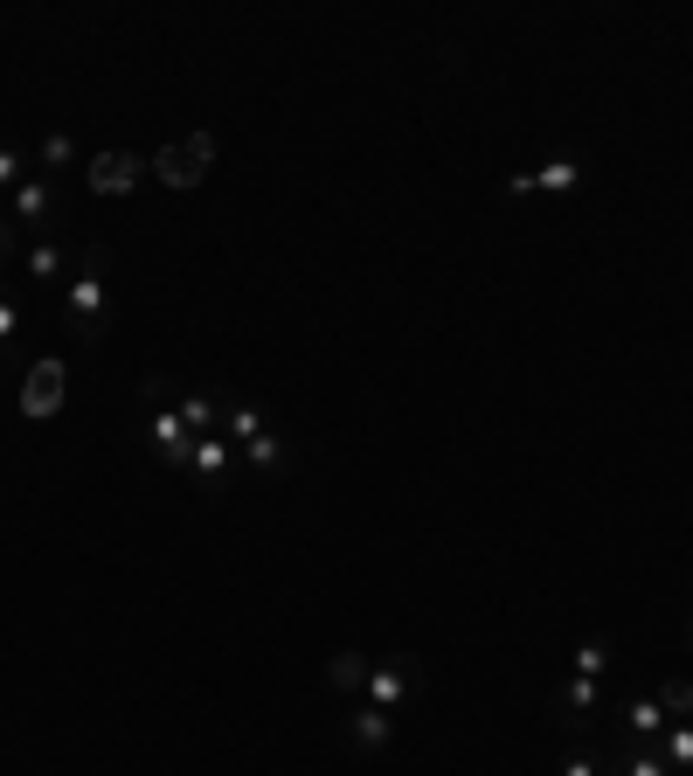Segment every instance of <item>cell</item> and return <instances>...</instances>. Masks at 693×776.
<instances>
[{
  "label": "cell",
  "mask_w": 693,
  "mask_h": 776,
  "mask_svg": "<svg viewBox=\"0 0 693 776\" xmlns=\"http://www.w3.org/2000/svg\"><path fill=\"white\" fill-rule=\"evenodd\" d=\"M104 271H111V250H104V243H90V250H84V271L77 278H70V306H63V319H70V333H77L84 340V347H98V340H104Z\"/></svg>",
  "instance_id": "1"
},
{
  "label": "cell",
  "mask_w": 693,
  "mask_h": 776,
  "mask_svg": "<svg viewBox=\"0 0 693 776\" xmlns=\"http://www.w3.org/2000/svg\"><path fill=\"white\" fill-rule=\"evenodd\" d=\"M209 160H215V139H209V132H195V139L160 146V153L146 160V167H153V181H160V187H201Z\"/></svg>",
  "instance_id": "2"
},
{
  "label": "cell",
  "mask_w": 693,
  "mask_h": 776,
  "mask_svg": "<svg viewBox=\"0 0 693 776\" xmlns=\"http://www.w3.org/2000/svg\"><path fill=\"white\" fill-rule=\"evenodd\" d=\"M417 693H423V658L417 652H396V658H382V666L368 673V700L388 707V714H396L403 700H417Z\"/></svg>",
  "instance_id": "3"
},
{
  "label": "cell",
  "mask_w": 693,
  "mask_h": 776,
  "mask_svg": "<svg viewBox=\"0 0 693 776\" xmlns=\"http://www.w3.org/2000/svg\"><path fill=\"white\" fill-rule=\"evenodd\" d=\"M63 389H70L63 361H35L28 382H22V416H55V409H63Z\"/></svg>",
  "instance_id": "4"
},
{
  "label": "cell",
  "mask_w": 693,
  "mask_h": 776,
  "mask_svg": "<svg viewBox=\"0 0 693 776\" xmlns=\"http://www.w3.org/2000/svg\"><path fill=\"white\" fill-rule=\"evenodd\" d=\"M139 174H153L139 153H98L90 160V187H98V195H133Z\"/></svg>",
  "instance_id": "5"
},
{
  "label": "cell",
  "mask_w": 693,
  "mask_h": 776,
  "mask_svg": "<svg viewBox=\"0 0 693 776\" xmlns=\"http://www.w3.org/2000/svg\"><path fill=\"white\" fill-rule=\"evenodd\" d=\"M181 423H187V438H222V403H215V395L209 389H187L181 395Z\"/></svg>",
  "instance_id": "6"
},
{
  "label": "cell",
  "mask_w": 693,
  "mask_h": 776,
  "mask_svg": "<svg viewBox=\"0 0 693 776\" xmlns=\"http://www.w3.org/2000/svg\"><path fill=\"white\" fill-rule=\"evenodd\" d=\"M388 728H396V714H388V707H374V700H368V707H354V722H347V742L361 749V755H374V749L388 742Z\"/></svg>",
  "instance_id": "7"
},
{
  "label": "cell",
  "mask_w": 693,
  "mask_h": 776,
  "mask_svg": "<svg viewBox=\"0 0 693 776\" xmlns=\"http://www.w3.org/2000/svg\"><path fill=\"white\" fill-rule=\"evenodd\" d=\"M49 208H55V187H49V181H22V187H14V222L49 230Z\"/></svg>",
  "instance_id": "8"
},
{
  "label": "cell",
  "mask_w": 693,
  "mask_h": 776,
  "mask_svg": "<svg viewBox=\"0 0 693 776\" xmlns=\"http://www.w3.org/2000/svg\"><path fill=\"white\" fill-rule=\"evenodd\" d=\"M368 673H374V666H368V658L354 652V645L326 658V687H333V693H368Z\"/></svg>",
  "instance_id": "9"
},
{
  "label": "cell",
  "mask_w": 693,
  "mask_h": 776,
  "mask_svg": "<svg viewBox=\"0 0 693 776\" xmlns=\"http://www.w3.org/2000/svg\"><path fill=\"white\" fill-rule=\"evenodd\" d=\"M230 458H236V444H230V438H195V458H187V471L215 485L222 471H230Z\"/></svg>",
  "instance_id": "10"
},
{
  "label": "cell",
  "mask_w": 693,
  "mask_h": 776,
  "mask_svg": "<svg viewBox=\"0 0 693 776\" xmlns=\"http://www.w3.org/2000/svg\"><path fill=\"white\" fill-rule=\"evenodd\" d=\"M659 755H666L672 776H693V722H672V728L659 735Z\"/></svg>",
  "instance_id": "11"
},
{
  "label": "cell",
  "mask_w": 693,
  "mask_h": 776,
  "mask_svg": "<svg viewBox=\"0 0 693 776\" xmlns=\"http://www.w3.org/2000/svg\"><path fill=\"white\" fill-rule=\"evenodd\" d=\"M236 451H243V458H250L257 471H285V465H292V444H285V438H271V430H257V438H250V444H236Z\"/></svg>",
  "instance_id": "12"
},
{
  "label": "cell",
  "mask_w": 693,
  "mask_h": 776,
  "mask_svg": "<svg viewBox=\"0 0 693 776\" xmlns=\"http://www.w3.org/2000/svg\"><path fill=\"white\" fill-rule=\"evenodd\" d=\"M555 707L561 714H590V707H604V687L583 679V673H569V679H561V693H555Z\"/></svg>",
  "instance_id": "13"
},
{
  "label": "cell",
  "mask_w": 693,
  "mask_h": 776,
  "mask_svg": "<svg viewBox=\"0 0 693 776\" xmlns=\"http://www.w3.org/2000/svg\"><path fill=\"white\" fill-rule=\"evenodd\" d=\"M610 658H617V645H610V638H583V645L569 652V673H583V679H604V673H610Z\"/></svg>",
  "instance_id": "14"
},
{
  "label": "cell",
  "mask_w": 693,
  "mask_h": 776,
  "mask_svg": "<svg viewBox=\"0 0 693 776\" xmlns=\"http://www.w3.org/2000/svg\"><path fill=\"white\" fill-rule=\"evenodd\" d=\"M624 728L639 735V742H659V735H666V707H659V700H631V707H624Z\"/></svg>",
  "instance_id": "15"
},
{
  "label": "cell",
  "mask_w": 693,
  "mask_h": 776,
  "mask_svg": "<svg viewBox=\"0 0 693 776\" xmlns=\"http://www.w3.org/2000/svg\"><path fill=\"white\" fill-rule=\"evenodd\" d=\"M63 263H70V250H63V243H35V250H28V263H22V278H42V285H49V278H63Z\"/></svg>",
  "instance_id": "16"
},
{
  "label": "cell",
  "mask_w": 693,
  "mask_h": 776,
  "mask_svg": "<svg viewBox=\"0 0 693 776\" xmlns=\"http://www.w3.org/2000/svg\"><path fill=\"white\" fill-rule=\"evenodd\" d=\"M257 430H264V416H257L250 403H222V438L230 444H250Z\"/></svg>",
  "instance_id": "17"
},
{
  "label": "cell",
  "mask_w": 693,
  "mask_h": 776,
  "mask_svg": "<svg viewBox=\"0 0 693 776\" xmlns=\"http://www.w3.org/2000/svg\"><path fill=\"white\" fill-rule=\"evenodd\" d=\"M666 707V722H693V679H659V693H652Z\"/></svg>",
  "instance_id": "18"
},
{
  "label": "cell",
  "mask_w": 693,
  "mask_h": 776,
  "mask_svg": "<svg viewBox=\"0 0 693 776\" xmlns=\"http://www.w3.org/2000/svg\"><path fill=\"white\" fill-rule=\"evenodd\" d=\"M576 181H583V167H576L569 153H561V160H548V167L534 174V187H576Z\"/></svg>",
  "instance_id": "19"
},
{
  "label": "cell",
  "mask_w": 693,
  "mask_h": 776,
  "mask_svg": "<svg viewBox=\"0 0 693 776\" xmlns=\"http://www.w3.org/2000/svg\"><path fill=\"white\" fill-rule=\"evenodd\" d=\"M42 160H49V167H70V160H77V139H70V132H49V139H42Z\"/></svg>",
  "instance_id": "20"
},
{
  "label": "cell",
  "mask_w": 693,
  "mask_h": 776,
  "mask_svg": "<svg viewBox=\"0 0 693 776\" xmlns=\"http://www.w3.org/2000/svg\"><path fill=\"white\" fill-rule=\"evenodd\" d=\"M624 776H672V769H666V755H659V749H639V755L624 763Z\"/></svg>",
  "instance_id": "21"
},
{
  "label": "cell",
  "mask_w": 693,
  "mask_h": 776,
  "mask_svg": "<svg viewBox=\"0 0 693 776\" xmlns=\"http://www.w3.org/2000/svg\"><path fill=\"white\" fill-rule=\"evenodd\" d=\"M0 187H22V153L14 146H0Z\"/></svg>",
  "instance_id": "22"
},
{
  "label": "cell",
  "mask_w": 693,
  "mask_h": 776,
  "mask_svg": "<svg viewBox=\"0 0 693 776\" xmlns=\"http://www.w3.org/2000/svg\"><path fill=\"white\" fill-rule=\"evenodd\" d=\"M561 776H604V769H596V763H590V755H583V749H576V755H569V763H561Z\"/></svg>",
  "instance_id": "23"
},
{
  "label": "cell",
  "mask_w": 693,
  "mask_h": 776,
  "mask_svg": "<svg viewBox=\"0 0 693 776\" xmlns=\"http://www.w3.org/2000/svg\"><path fill=\"white\" fill-rule=\"evenodd\" d=\"M14 327H22V312H14V298H8V292H0V340H8Z\"/></svg>",
  "instance_id": "24"
},
{
  "label": "cell",
  "mask_w": 693,
  "mask_h": 776,
  "mask_svg": "<svg viewBox=\"0 0 693 776\" xmlns=\"http://www.w3.org/2000/svg\"><path fill=\"white\" fill-rule=\"evenodd\" d=\"M8 236H14V230H8V222H0V257H8Z\"/></svg>",
  "instance_id": "25"
},
{
  "label": "cell",
  "mask_w": 693,
  "mask_h": 776,
  "mask_svg": "<svg viewBox=\"0 0 693 776\" xmlns=\"http://www.w3.org/2000/svg\"><path fill=\"white\" fill-rule=\"evenodd\" d=\"M686 652H693V638H686Z\"/></svg>",
  "instance_id": "26"
}]
</instances>
